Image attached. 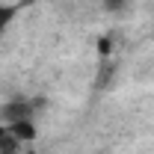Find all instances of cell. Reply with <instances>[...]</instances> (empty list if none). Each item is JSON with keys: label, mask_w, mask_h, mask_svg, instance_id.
<instances>
[{"label": "cell", "mask_w": 154, "mask_h": 154, "mask_svg": "<svg viewBox=\"0 0 154 154\" xmlns=\"http://www.w3.org/2000/svg\"><path fill=\"white\" fill-rule=\"evenodd\" d=\"M42 107H45V98H9V101L0 104V122L15 125V122L36 119V113Z\"/></svg>", "instance_id": "obj_1"}, {"label": "cell", "mask_w": 154, "mask_h": 154, "mask_svg": "<svg viewBox=\"0 0 154 154\" xmlns=\"http://www.w3.org/2000/svg\"><path fill=\"white\" fill-rule=\"evenodd\" d=\"M9 131H12V136L18 139L21 145H30V142H36V139H38L36 119H27V122H15V125H9Z\"/></svg>", "instance_id": "obj_2"}, {"label": "cell", "mask_w": 154, "mask_h": 154, "mask_svg": "<svg viewBox=\"0 0 154 154\" xmlns=\"http://www.w3.org/2000/svg\"><path fill=\"white\" fill-rule=\"evenodd\" d=\"M21 9H24V3H0V38L6 36V30L15 24Z\"/></svg>", "instance_id": "obj_3"}, {"label": "cell", "mask_w": 154, "mask_h": 154, "mask_svg": "<svg viewBox=\"0 0 154 154\" xmlns=\"http://www.w3.org/2000/svg\"><path fill=\"white\" fill-rule=\"evenodd\" d=\"M15 148H21V142L12 136L9 125H3V122H0V151H15Z\"/></svg>", "instance_id": "obj_4"}, {"label": "cell", "mask_w": 154, "mask_h": 154, "mask_svg": "<svg viewBox=\"0 0 154 154\" xmlns=\"http://www.w3.org/2000/svg\"><path fill=\"white\" fill-rule=\"evenodd\" d=\"M101 3H104V9H110V12H119V9H122L128 0H101Z\"/></svg>", "instance_id": "obj_5"}, {"label": "cell", "mask_w": 154, "mask_h": 154, "mask_svg": "<svg viewBox=\"0 0 154 154\" xmlns=\"http://www.w3.org/2000/svg\"><path fill=\"white\" fill-rule=\"evenodd\" d=\"M18 154H38L36 148H27V151H18Z\"/></svg>", "instance_id": "obj_6"}, {"label": "cell", "mask_w": 154, "mask_h": 154, "mask_svg": "<svg viewBox=\"0 0 154 154\" xmlns=\"http://www.w3.org/2000/svg\"><path fill=\"white\" fill-rule=\"evenodd\" d=\"M151 38H154V36H151Z\"/></svg>", "instance_id": "obj_7"}]
</instances>
